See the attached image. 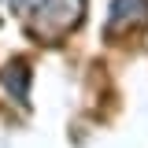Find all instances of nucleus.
Wrapping results in <instances>:
<instances>
[{
	"label": "nucleus",
	"mask_w": 148,
	"mask_h": 148,
	"mask_svg": "<svg viewBox=\"0 0 148 148\" xmlns=\"http://www.w3.org/2000/svg\"><path fill=\"white\" fill-rule=\"evenodd\" d=\"M18 8H34V4H41V0H15Z\"/></svg>",
	"instance_id": "obj_1"
}]
</instances>
